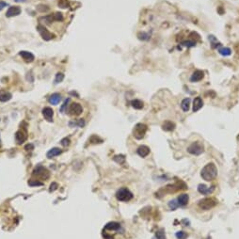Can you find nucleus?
I'll list each match as a JSON object with an SVG mask.
<instances>
[{
  "instance_id": "nucleus-23",
  "label": "nucleus",
  "mask_w": 239,
  "mask_h": 239,
  "mask_svg": "<svg viewBox=\"0 0 239 239\" xmlns=\"http://www.w3.org/2000/svg\"><path fill=\"white\" fill-rule=\"evenodd\" d=\"M131 106L135 109H142L143 106H144V104H143L141 100L135 99V100H132V102H131Z\"/></svg>"
},
{
  "instance_id": "nucleus-27",
  "label": "nucleus",
  "mask_w": 239,
  "mask_h": 239,
  "mask_svg": "<svg viewBox=\"0 0 239 239\" xmlns=\"http://www.w3.org/2000/svg\"><path fill=\"white\" fill-rule=\"evenodd\" d=\"M154 239H166V234H165V230L161 228L159 229L156 233H155V236Z\"/></svg>"
},
{
  "instance_id": "nucleus-40",
  "label": "nucleus",
  "mask_w": 239,
  "mask_h": 239,
  "mask_svg": "<svg viewBox=\"0 0 239 239\" xmlns=\"http://www.w3.org/2000/svg\"><path fill=\"white\" fill-rule=\"evenodd\" d=\"M69 103H70V98L66 99L65 102L63 103V105H62L61 107H60V112H63V111H64V110L66 109V107L68 106V104H69Z\"/></svg>"
},
{
  "instance_id": "nucleus-30",
  "label": "nucleus",
  "mask_w": 239,
  "mask_h": 239,
  "mask_svg": "<svg viewBox=\"0 0 239 239\" xmlns=\"http://www.w3.org/2000/svg\"><path fill=\"white\" fill-rule=\"evenodd\" d=\"M168 205H169V207H170V210H172V211L176 210V209L178 208V207H179L178 202H177L176 200H172V201H169Z\"/></svg>"
},
{
  "instance_id": "nucleus-42",
  "label": "nucleus",
  "mask_w": 239,
  "mask_h": 239,
  "mask_svg": "<svg viewBox=\"0 0 239 239\" xmlns=\"http://www.w3.org/2000/svg\"><path fill=\"white\" fill-rule=\"evenodd\" d=\"M7 6H8V3L4 2V1H1V0H0V11H1L4 9V8L7 7Z\"/></svg>"
},
{
  "instance_id": "nucleus-11",
  "label": "nucleus",
  "mask_w": 239,
  "mask_h": 239,
  "mask_svg": "<svg viewBox=\"0 0 239 239\" xmlns=\"http://www.w3.org/2000/svg\"><path fill=\"white\" fill-rule=\"evenodd\" d=\"M19 56H20V57H22V58L24 59V60H25L26 62H27V63L33 62L34 59H35L34 55L31 53V52H28V51H21V52H19Z\"/></svg>"
},
{
  "instance_id": "nucleus-5",
  "label": "nucleus",
  "mask_w": 239,
  "mask_h": 239,
  "mask_svg": "<svg viewBox=\"0 0 239 239\" xmlns=\"http://www.w3.org/2000/svg\"><path fill=\"white\" fill-rule=\"evenodd\" d=\"M147 129H148V127L144 123H138L133 129V136L137 139H142L145 137Z\"/></svg>"
},
{
  "instance_id": "nucleus-6",
  "label": "nucleus",
  "mask_w": 239,
  "mask_h": 239,
  "mask_svg": "<svg viewBox=\"0 0 239 239\" xmlns=\"http://www.w3.org/2000/svg\"><path fill=\"white\" fill-rule=\"evenodd\" d=\"M37 30L39 31L40 35L42 36V38L44 40V41H51L55 38V34L51 33L48 29H46L44 26L42 25H39L37 26Z\"/></svg>"
},
{
  "instance_id": "nucleus-2",
  "label": "nucleus",
  "mask_w": 239,
  "mask_h": 239,
  "mask_svg": "<svg viewBox=\"0 0 239 239\" xmlns=\"http://www.w3.org/2000/svg\"><path fill=\"white\" fill-rule=\"evenodd\" d=\"M217 204V201L214 198H204L198 201V205L202 210H210Z\"/></svg>"
},
{
  "instance_id": "nucleus-17",
  "label": "nucleus",
  "mask_w": 239,
  "mask_h": 239,
  "mask_svg": "<svg viewBox=\"0 0 239 239\" xmlns=\"http://www.w3.org/2000/svg\"><path fill=\"white\" fill-rule=\"evenodd\" d=\"M204 106V101L201 97H196L193 101V112H197Z\"/></svg>"
},
{
  "instance_id": "nucleus-7",
  "label": "nucleus",
  "mask_w": 239,
  "mask_h": 239,
  "mask_svg": "<svg viewBox=\"0 0 239 239\" xmlns=\"http://www.w3.org/2000/svg\"><path fill=\"white\" fill-rule=\"evenodd\" d=\"M69 115L71 116H79L83 112V107L80 104L78 103H73L72 105H70L69 109H68Z\"/></svg>"
},
{
  "instance_id": "nucleus-26",
  "label": "nucleus",
  "mask_w": 239,
  "mask_h": 239,
  "mask_svg": "<svg viewBox=\"0 0 239 239\" xmlns=\"http://www.w3.org/2000/svg\"><path fill=\"white\" fill-rule=\"evenodd\" d=\"M218 53L224 56V57H227V56H230L232 54V50L228 47H220V48H218Z\"/></svg>"
},
{
  "instance_id": "nucleus-32",
  "label": "nucleus",
  "mask_w": 239,
  "mask_h": 239,
  "mask_svg": "<svg viewBox=\"0 0 239 239\" xmlns=\"http://www.w3.org/2000/svg\"><path fill=\"white\" fill-rule=\"evenodd\" d=\"M138 38L139 40H141V41H147V40L150 39V35L145 32H139L138 34Z\"/></svg>"
},
{
  "instance_id": "nucleus-1",
  "label": "nucleus",
  "mask_w": 239,
  "mask_h": 239,
  "mask_svg": "<svg viewBox=\"0 0 239 239\" xmlns=\"http://www.w3.org/2000/svg\"><path fill=\"white\" fill-rule=\"evenodd\" d=\"M201 176L204 181H213L217 176V168L214 163L206 164L201 171Z\"/></svg>"
},
{
  "instance_id": "nucleus-19",
  "label": "nucleus",
  "mask_w": 239,
  "mask_h": 239,
  "mask_svg": "<svg viewBox=\"0 0 239 239\" xmlns=\"http://www.w3.org/2000/svg\"><path fill=\"white\" fill-rule=\"evenodd\" d=\"M175 127H176L175 123L170 121H166L162 124V129L166 131V132H171V131H173L175 129Z\"/></svg>"
},
{
  "instance_id": "nucleus-13",
  "label": "nucleus",
  "mask_w": 239,
  "mask_h": 239,
  "mask_svg": "<svg viewBox=\"0 0 239 239\" xmlns=\"http://www.w3.org/2000/svg\"><path fill=\"white\" fill-rule=\"evenodd\" d=\"M42 115L47 122H53V116H54V110L51 107L47 106L42 109Z\"/></svg>"
},
{
  "instance_id": "nucleus-16",
  "label": "nucleus",
  "mask_w": 239,
  "mask_h": 239,
  "mask_svg": "<svg viewBox=\"0 0 239 239\" xmlns=\"http://www.w3.org/2000/svg\"><path fill=\"white\" fill-rule=\"evenodd\" d=\"M176 201L178 202V205L179 206H186V204H188V201H189V196H188V194H181L180 196H179L177 199H176Z\"/></svg>"
},
{
  "instance_id": "nucleus-43",
  "label": "nucleus",
  "mask_w": 239,
  "mask_h": 239,
  "mask_svg": "<svg viewBox=\"0 0 239 239\" xmlns=\"http://www.w3.org/2000/svg\"><path fill=\"white\" fill-rule=\"evenodd\" d=\"M16 2H26V0H15Z\"/></svg>"
},
{
  "instance_id": "nucleus-39",
  "label": "nucleus",
  "mask_w": 239,
  "mask_h": 239,
  "mask_svg": "<svg viewBox=\"0 0 239 239\" xmlns=\"http://www.w3.org/2000/svg\"><path fill=\"white\" fill-rule=\"evenodd\" d=\"M70 139L68 138H64L63 139H61V141H60V144L63 146V147H67V146H69L70 145Z\"/></svg>"
},
{
  "instance_id": "nucleus-10",
  "label": "nucleus",
  "mask_w": 239,
  "mask_h": 239,
  "mask_svg": "<svg viewBox=\"0 0 239 239\" xmlns=\"http://www.w3.org/2000/svg\"><path fill=\"white\" fill-rule=\"evenodd\" d=\"M21 8L18 6H13V7H10L9 10H7L6 13V16L7 17H14V16H18L19 14H21Z\"/></svg>"
},
{
  "instance_id": "nucleus-37",
  "label": "nucleus",
  "mask_w": 239,
  "mask_h": 239,
  "mask_svg": "<svg viewBox=\"0 0 239 239\" xmlns=\"http://www.w3.org/2000/svg\"><path fill=\"white\" fill-rule=\"evenodd\" d=\"M28 185H29L30 186H42L43 184H42V182L38 181V180H30V181L28 182Z\"/></svg>"
},
{
  "instance_id": "nucleus-33",
  "label": "nucleus",
  "mask_w": 239,
  "mask_h": 239,
  "mask_svg": "<svg viewBox=\"0 0 239 239\" xmlns=\"http://www.w3.org/2000/svg\"><path fill=\"white\" fill-rule=\"evenodd\" d=\"M53 18L55 22H60L63 20V15L61 13H56L53 14Z\"/></svg>"
},
{
  "instance_id": "nucleus-12",
  "label": "nucleus",
  "mask_w": 239,
  "mask_h": 239,
  "mask_svg": "<svg viewBox=\"0 0 239 239\" xmlns=\"http://www.w3.org/2000/svg\"><path fill=\"white\" fill-rule=\"evenodd\" d=\"M215 190V186H212L211 188H207L205 185L200 184L198 186V191L202 195H209L212 194Z\"/></svg>"
},
{
  "instance_id": "nucleus-31",
  "label": "nucleus",
  "mask_w": 239,
  "mask_h": 239,
  "mask_svg": "<svg viewBox=\"0 0 239 239\" xmlns=\"http://www.w3.org/2000/svg\"><path fill=\"white\" fill-rule=\"evenodd\" d=\"M63 79H64V74L62 73H58L56 74V78H55V84H58V83H60L63 81Z\"/></svg>"
},
{
  "instance_id": "nucleus-21",
  "label": "nucleus",
  "mask_w": 239,
  "mask_h": 239,
  "mask_svg": "<svg viewBox=\"0 0 239 239\" xmlns=\"http://www.w3.org/2000/svg\"><path fill=\"white\" fill-rule=\"evenodd\" d=\"M13 95H11L10 92L6 90H1L0 91V102H8L10 101Z\"/></svg>"
},
{
  "instance_id": "nucleus-9",
  "label": "nucleus",
  "mask_w": 239,
  "mask_h": 239,
  "mask_svg": "<svg viewBox=\"0 0 239 239\" xmlns=\"http://www.w3.org/2000/svg\"><path fill=\"white\" fill-rule=\"evenodd\" d=\"M15 139L18 144H22L27 139V132L26 129H20L15 134Z\"/></svg>"
},
{
  "instance_id": "nucleus-28",
  "label": "nucleus",
  "mask_w": 239,
  "mask_h": 239,
  "mask_svg": "<svg viewBox=\"0 0 239 239\" xmlns=\"http://www.w3.org/2000/svg\"><path fill=\"white\" fill-rule=\"evenodd\" d=\"M208 39H209V41L211 42V43H212V47H213V48H216V47H217V46H220V45H221L220 42H217V39L215 38L214 36L210 35L209 37H208Z\"/></svg>"
},
{
  "instance_id": "nucleus-34",
  "label": "nucleus",
  "mask_w": 239,
  "mask_h": 239,
  "mask_svg": "<svg viewBox=\"0 0 239 239\" xmlns=\"http://www.w3.org/2000/svg\"><path fill=\"white\" fill-rule=\"evenodd\" d=\"M114 161H116L119 164H122V163H124L125 161V157L123 156V155H116V156H114Z\"/></svg>"
},
{
  "instance_id": "nucleus-3",
  "label": "nucleus",
  "mask_w": 239,
  "mask_h": 239,
  "mask_svg": "<svg viewBox=\"0 0 239 239\" xmlns=\"http://www.w3.org/2000/svg\"><path fill=\"white\" fill-rule=\"evenodd\" d=\"M133 193L126 188H119L116 192V198L119 201H129L133 199Z\"/></svg>"
},
{
  "instance_id": "nucleus-41",
  "label": "nucleus",
  "mask_w": 239,
  "mask_h": 239,
  "mask_svg": "<svg viewBox=\"0 0 239 239\" xmlns=\"http://www.w3.org/2000/svg\"><path fill=\"white\" fill-rule=\"evenodd\" d=\"M58 188V184L57 183H52L50 186V191H54Z\"/></svg>"
},
{
  "instance_id": "nucleus-15",
  "label": "nucleus",
  "mask_w": 239,
  "mask_h": 239,
  "mask_svg": "<svg viewBox=\"0 0 239 239\" xmlns=\"http://www.w3.org/2000/svg\"><path fill=\"white\" fill-rule=\"evenodd\" d=\"M137 153L139 155L140 157H146V156H148L149 154H150V148L148 146H146V145H141V146H139L138 150H137Z\"/></svg>"
},
{
  "instance_id": "nucleus-20",
  "label": "nucleus",
  "mask_w": 239,
  "mask_h": 239,
  "mask_svg": "<svg viewBox=\"0 0 239 239\" xmlns=\"http://www.w3.org/2000/svg\"><path fill=\"white\" fill-rule=\"evenodd\" d=\"M48 101H49V103L51 104V105H54V106L58 105V104L61 101V95L59 93H53L49 97Z\"/></svg>"
},
{
  "instance_id": "nucleus-4",
  "label": "nucleus",
  "mask_w": 239,
  "mask_h": 239,
  "mask_svg": "<svg viewBox=\"0 0 239 239\" xmlns=\"http://www.w3.org/2000/svg\"><path fill=\"white\" fill-rule=\"evenodd\" d=\"M188 152L192 155H201L204 152V144L201 141H194L188 147Z\"/></svg>"
},
{
  "instance_id": "nucleus-14",
  "label": "nucleus",
  "mask_w": 239,
  "mask_h": 239,
  "mask_svg": "<svg viewBox=\"0 0 239 239\" xmlns=\"http://www.w3.org/2000/svg\"><path fill=\"white\" fill-rule=\"evenodd\" d=\"M204 72L201 71V70H197L192 74V75H191L190 81L191 82H199V81H201L202 78H204Z\"/></svg>"
},
{
  "instance_id": "nucleus-8",
  "label": "nucleus",
  "mask_w": 239,
  "mask_h": 239,
  "mask_svg": "<svg viewBox=\"0 0 239 239\" xmlns=\"http://www.w3.org/2000/svg\"><path fill=\"white\" fill-rule=\"evenodd\" d=\"M33 175L42 179H47L49 177V171L47 170L44 167L38 166L37 168L33 170Z\"/></svg>"
},
{
  "instance_id": "nucleus-35",
  "label": "nucleus",
  "mask_w": 239,
  "mask_h": 239,
  "mask_svg": "<svg viewBox=\"0 0 239 239\" xmlns=\"http://www.w3.org/2000/svg\"><path fill=\"white\" fill-rule=\"evenodd\" d=\"M181 44L183 46H186V47H192V46H195L196 45V42L194 41H185V42H182Z\"/></svg>"
},
{
  "instance_id": "nucleus-24",
  "label": "nucleus",
  "mask_w": 239,
  "mask_h": 239,
  "mask_svg": "<svg viewBox=\"0 0 239 239\" xmlns=\"http://www.w3.org/2000/svg\"><path fill=\"white\" fill-rule=\"evenodd\" d=\"M181 107L183 111H185V112H188L190 108V99L189 98H186L184 100L182 101L181 103Z\"/></svg>"
},
{
  "instance_id": "nucleus-38",
  "label": "nucleus",
  "mask_w": 239,
  "mask_h": 239,
  "mask_svg": "<svg viewBox=\"0 0 239 239\" xmlns=\"http://www.w3.org/2000/svg\"><path fill=\"white\" fill-rule=\"evenodd\" d=\"M37 10L39 11H41V13H46V11L49 10V8L48 6H43V5H40L37 7Z\"/></svg>"
},
{
  "instance_id": "nucleus-18",
  "label": "nucleus",
  "mask_w": 239,
  "mask_h": 239,
  "mask_svg": "<svg viewBox=\"0 0 239 239\" xmlns=\"http://www.w3.org/2000/svg\"><path fill=\"white\" fill-rule=\"evenodd\" d=\"M119 229H121V224L116 221L108 222L105 226V230L106 231H119Z\"/></svg>"
},
{
  "instance_id": "nucleus-29",
  "label": "nucleus",
  "mask_w": 239,
  "mask_h": 239,
  "mask_svg": "<svg viewBox=\"0 0 239 239\" xmlns=\"http://www.w3.org/2000/svg\"><path fill=\"white\" fill-rule=\"evenodd\" d=\"M175 236L177 239H186L188 238V233L184 231H179L176 233H175Z\"/></svg>"
},
{
  "instance_id": "nucleus-22",
  "label": "nucleus",
  "mask_w": 239,
  "mask_h": 239,
  "mask_svg": "<svg viewBox=\"0 0 239 239\" xmlns=\"http://www.w3.org/2000/svg\"><path fill=\"white\" fill-rule=\"evenodd\" d=\"M62 153V151L59 149V148H52L51 150H49L48 152H47L46 155L48 158H53L55 156H58Z\"/></svg>"
},
{
  "instance_id": "nucleus-36",
  "label": "nucleus",
  "mask_w": 239,
  "mask_h": 239,
  "mask_svg": "<svg viewBox=\"0 0 239 239\" xmlns=\"http://www.w3.org/2000/svg\"><path fill=\"white\" fill-rule=\"evenodd\" d=\"M58 7L62 8V9H65L69 6V3H68V0H58Z\"/></svg>"
},
{
  "instance_id": "nucleus-25",
  "label": "nucleus",
  "mask_w": 239,
  "mask_h": 239,
  "mask_svg": "<svg viewBox=\"0 0 239 239\" xmlns=\"http://www.w3.org/2000/svg\"><path fill=\"white\" fill-rule=\"evenodd\" d=\"M69 125L71 127H83L85 125V121L83 119H79L77 121H73L69 122Z\"/></svg>"
}]
</instances>
